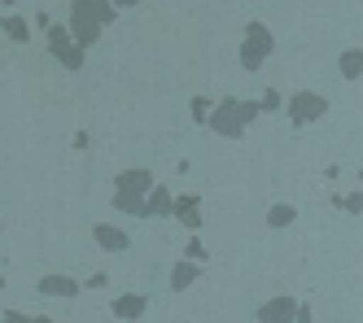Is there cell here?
I'll use <instances>...</instances> for the list:
<instances>
[{
    "label": "cell",
    "mask_w": 363,
    "mask_h": 323,
    "mask_svg": "<svg viewBox=\"0 0 363 323\" xmlns=\"http://www.w3.org/2000/svg\"><path fill=\"white\" fill-rule=\"evenodd\" d=\"M106 22H114V9L106 5V0H74L70 5V40L79 44V48H88L96 35H101V26Z\"/></svg>",
    "instance_id": "cell-1"
},
{
    "label": "cell",
    "mask_w": 363,
    "mask_h": 323,
    "mask_svg": "<svg viewBox=\"0 0 363 323\" xmlns=\"http://www.w3.org/2000/svg\"><path fill=\"white\" fill-rule=\"evenodd\" d=\"M254 114H258V105L254 101H219V110H211V131H219V136H241V131L254 123Z\"/></svg>",
    "instance_id": "cell-2"
},
{
    "label": "cell",
    "mask_w": 363,
    "mask_h": 323,
    "mask_svg": "<svg viewBox=\"0 0 363 323\" xmlns=\"http://www.w3.org/2000/svg\"><path fill=\"white\" fill-rule=\"evenodd\" d=\"M267 52H272V31L263 22H250L245 26V44H241V66L245 70H258L267 62Z\"/></svg>",
    "instance_id": "cell-3"
},
{
    "label": "cell",
    "mask_w": 363,
    "mask_h": 323,
    "mask_svg": "<svg viewBox=\"0 0 363 323\" xmlns=\"http://www.w3.org/2000/svg\"><path fill=\"white\" fill-rule=\"evenodd\" d=\"M48 48H53V57H57L66 70H79V66H84V48L74 44L70 31H66V26H57V22L48 26Z\"/></svg>",
    "instance_id": "cell-4"
},
{
    "label": "cell",
    "mask_w": 363,
    "mask_h": 323,
    "mask_svg": "<svg viewBox=\"0 0 363 323\" xmlns=\"http://www.w3.org/2000/svg\"><path fill=\"white\" fill-rule=\"evenodd\" d=\"M320 114H328V96H320V92H294L289 96V118L294 123H315Z\"/></svg>",
    "instance_id": "cell-5"
},
{
    "label": "cell",
    "mask_w": 363,
    "mask_h": 323,
    "mask_svg": "<svg viewBox=\"0 0 363 323\" xmlns=\"http://www.w3.org/2000/svg\"><path fill=\"white\" fill-rule=\"evenodd\" d=\"M149 188H153V175L145 166H132V171L118 175V197H145Z\"/></svg>",
    "instance_id": "cell-6"
},
{
    "label": "cell",
    "mask_w": 363,
    "mask_h": 323,
    "mask_svg": "<svg viewBox=\"0 0 363 323\" xmlns=\"http://www.w3.org/2000/svg\"><path fill=\"white\" fill-rule=\"evenodd\" d=\"M294 314H298L294 298H272L263 310H258V323H294Z\"/></svg>",
    "instance_id": "cell-7"
},
{
    "label": "cell",
    "mask_w": 363,
    "mask_h": 323,
    "mask_svg": "<svg viewBox=\"0 0 363 323\" xmlns=\"http://www.w3.org/2000/svg\"><path fill=\"white\" fill-rule=\"evenodd\" d=\"M84 284L74 280V276H44L40 280V293H48V298H74Z\"/></svg>",
    "instance_id": "cell-8"
},
{
    "label": "cell",
    "mask_w": 363,
    "mask_h": 323,
    "mask_svg": "<svg viewBox=\"0 0 363 323\" xmlns=\"http://www.w3.org/2000/svg\"><path fill=\"white\" fill-rule=\"evenodd\" d=\"M96 245L101 249H110V254H123L127 245H132V240H127V232H118V227H110V223H96Z\"/></svg>",
    "instance_id": "cell-9"
},
{
    "label": "cell",
    "mask_w": 363,
    "mask_h": 323,
    "mask_svg": "<svg viewBox=\"0 0 363 323\" xmlns=\"http://www.w3.org/2000/svg\"><path fill=\"white\" fill-rule=\"evenodd\" d=\"M145 214H175V197H171V188H167V183H153V188H149Z\"/></svg>",
    "instance_id": "cell-10"
},
{
    "label": "cell",
    "mask_w": 363,
    "mask_h": 323,
    "mask_svg": "<svg viewBox=\"0 0 363 323\" xmlns=\"http://www.w3.org/2000/svg\"><path fill=\"white\" fill-rule=\"evenodd\" d=\"M145 293H123V298H114V314L118 319H140L145 314Z\"/></svg>",
    "instance_id": "cell-11"
},
{
    "label": "cell",
    "mask_w": 363,
    "mask_h": 323,
    "mask_svg": "<svg viewBox=\"0 0 363 323\" xmlns=\"http://www.w3.org/2000/svg\"><path fill=\"white\" fill-rule=\"evenodd\" d=\"M197 276H201L197 262H175V266H171V288H189Z\"/></svg>",
    "instance_id": "cell-12"
},
{
    "label": "cell",
    "mask_w": 363,
    "mask_h": 323,
    "mask_svg": "<svg viewBox=\"0 0 363 323\" xmlns=\"http://www.w3.org/2000/svg\"><path fill=\"white\" fill-rule=\"evenodd\" d=\"M0 31H5L9 40H18V44H27V40H31V31H27V22H22L18 13H5V18H0Z\"/></svg>",
    "instance_id": "cell-13"
},
{
    "label": "cell",
    "mask_w": 363,
    "mask_h": 323,
    "mask_svg": "<svg viewBox=\"0 0 363 323\" xmlns=\"http://www.w3.org/2000/svg\"><path fill=\"white\" fill-rule=\"evenodd\" d=\"M175 219H184L189 227H197L201 219H197V197H179L175 201Z\"/></svg>",
    "instance_id": "cell-14"
},
{
    "label": "cell",
    "mask_w": 363,
    "mask_h": 323,
    "mask_svg": "<svg viewBox=\"0 0 363 323\" xmlns=\"http://www.w3.org/2000/svg\"><path fill=\"white\" fill-rule=\"evenodd\" d=\"M342 74H346V79L363 74V48H350V52H342Z\"/></svg>",
    "instance_id": "cell-15"
},
{
    "label": "cell",
    "mask_w": 363,
    "mask_h": 323,
    "mask_svg": "<svg viewBox=\"0 0 363 323\" xmlns=\"http://www.w3.org/2000/svg\"><path fill=\"white\" fill-rule=\"evenodd\" d=\"M294 219H298L294 205H272V210H267V223H272V227H289Z\"/></svg>",
    "instance_id": "cell-16"
},
{
    "label": "cell",
    "mask_w": 363,
    "mask_h": 323,
    "mask_svg": "<svg viewBox=\"0 0 363 323\" xmlns=\"http://www.w3.org/2000/svg\"><path fill=\"white\" fill-rule=\"evenodd\" d=\"M114 210H123V214H136V219H145V197H118V193H114Z\"/></svg>",
    "instance_id": "cell-17"
},
{
    "label": "cell",
    "mask_w": 363,
    "mask_h": 323,
    "mask_svg": "<svg viewBox=\"0 0 363 323\" xmlns=\"http://www.w3.org/2000/svg\"><path fill=\"white\" fill-rule=\"evenodd\" d=\"M0 323H53V319H31V314H18V310H5Z\"/></svg>",
    "instance_id": "cell-18"
},
{
    "label": "cell",
    "mask_w": 363,
    "mask_h": 323,
    "mask_svg": "<svg viewBox=\"0 0 363 323\" xmlns=\"http://www.w3.org/2000/svg\"><path fill=\"white\" fill-rule=\"evenodd\" d=\"M342 205H346L350 214H359V210H363V193H350V197H342Z\"/></svg>",
    "instance_id": "cell-19"
},
{
    "label": "cell",
    "mask_w": 363,
    "mask_h": 323,
    "mask_svg": "<svg viewBox=\"0 0 363 323\" xmlns=\"http://www.w3.org/2000/svg\"><path fill=\"white\" fill-rule=\"evenodd\" d=\"M193 114H197V123H206V118H211V105H206V101H193Z\"/></svg>",
    "instance_id": "cell-20"
},
{
    "label": "cell",
    "mask_w": 363,
    "mask_h": 323,
    "mask_svg": "<svg viewBox=\"0 0 363 323\" xmlns=\"http://www.w3.org/2000/svg\"><path fill=\"white\" fill-rule=\"evenodd\" d=\"M263 110H280V92H267L263 96Z\"/></svg>",
    "instance_id": "cell-21"
},
{
    "label": "cell",
    "mask_w": 363,
    "mask_h": 323,
    "mask_svg": "<svg viewBox=\"0 0 363 323\" xmlns=\"http://www.w3.org/2000/svg\"><path fill=\"white\" fill-rule=\"evenodd\" d=\"M189 258H193V262H201V258H206V249L197 245V240H189Z\"/></svg>",
    "instance_id": "cell-22"
},
{
    "label": "cell",
    "mask_w": 363,
    "mask_h": 323,
    "mask_svg": "<svg viewBox=\"0 0 363 323\" xmlns=\"http://www.w3.org/2000/svg\"><path fill=\"white\" fill-rule=\"evenodd\" d=\"M0 288H5V276H0Z\"/></svg>",
    "instance_id": "cell-23"
},
{
    "label": "cell",
    "mask_w": 363,
    "mask_h": 323,
    "mask_svg": "<svg viewBox=\"0 0 363 323\" xmlns=\"http://www.w3.org/2000/svg\"><path fill=\"white\" fill-rule=\"evenodd\" d=\"M359 183H363V171H359Z\"/></svg>",
    "instance_id": "cell-24"
}]
</instances>
